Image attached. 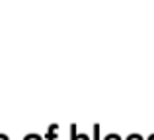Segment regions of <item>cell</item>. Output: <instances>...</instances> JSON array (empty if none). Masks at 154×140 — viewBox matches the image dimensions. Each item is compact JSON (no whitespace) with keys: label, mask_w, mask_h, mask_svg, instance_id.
Instances as JSON below:
<instances>
[{"label":"cell","mask_w":154,"mask_h":140,"mask_svg":"<svg viewBox=\"0 0 154 140\" xmlns=\"http://www.w3.org/2000/svg\"><path fill=\"white\" fill-rule=\"evenodd\" d=\"M23 140H43L41 136H37V134H29V136H26Z\"/></svg>","instance_id":"6da1fadb"},{"label":"cell","mask_w":154,"mask_h":140,"mask_svg":"<svg viewBox=\"0 0 154 140\" xmlns=\"http://www.w3.org/2000/svg\"><path fill=\"white\" fill-rule=\"evenodd\" d=\"M105 140H121L117 134H109V136H105Z\"/></svg>","instance_id":"7a4b0ae2"},{"label":"cell","mask_w":154,"mask_h":140,"mask_svg":"<svg viewBox=\"0 0 154 140\" xmlns=\"http://www.w3.org/2000/svg\"><path fill=\"white\" fill-rule=\"evenodd\" d=\"M127 140H143V138H140V136H139V134H131V136H129Z\"/></svg>","instance_id":"3957f363"},{"label":"cell","mask_w":154,"mask_h":140,"mask_svg":"<svg viewBox=\"0 0 154 140\" xmlns=\"http://www.w3.org/2000/svg\"><path fill=\"white\" fill-rule=\"evenodd\" d=\"M78 140H88V136H78Z\"/></svg>","instance_id":"277c9868"},{"label":"cell","mask_w":154,"mask_h":140,"mask_svg":"<svg viewBox=\"0 0 154 140\" xmlns=\"http://www.w3.org/2000/svg\"><path fill=\"white\" fill-rule=\"evenodd\" d=\"M0 140H8L6 136H4V134H0Z\"/></svg>","instance_id":"5b68a950"}]
</instances>
